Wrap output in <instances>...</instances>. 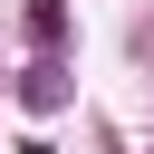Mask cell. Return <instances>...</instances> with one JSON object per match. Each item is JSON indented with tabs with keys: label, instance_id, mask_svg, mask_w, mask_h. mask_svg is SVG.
I'll return each instance as SVG.
<instances>
[{
	"label": "cell",
	"instance_id": "obj_1",
	"mask_svg": "<svg viewBox=\"0 0 154 154\" xmlns=\"http://www.w3.org/2000/svg\"><path fill=\"white\" fill-rule=\"evenodd\" d=\"M19 96H29V106H58V96H67V77H58V67H29V87H19Z\"/></svg>",
	"mask_w": 154,
	"mask_h": 154
}]
</instances>
